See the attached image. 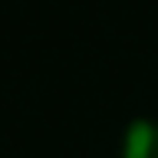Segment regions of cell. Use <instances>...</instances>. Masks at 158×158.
<instances>
[{
    "instance_id": "1",
    "label": "cell",
    "mask_w": 158,
    "mask_h": 158,
    "mask_svg": "<svg viewBox=\"0 0 158 158\" xmlns=\"http://www.w3.org/2000/svg\"><path fill=\"white\" fill-rule=\"evenodd\" d=\"M122 158H158V122L135 118L122 132Z\"/></svg>"
}]
</instances>
